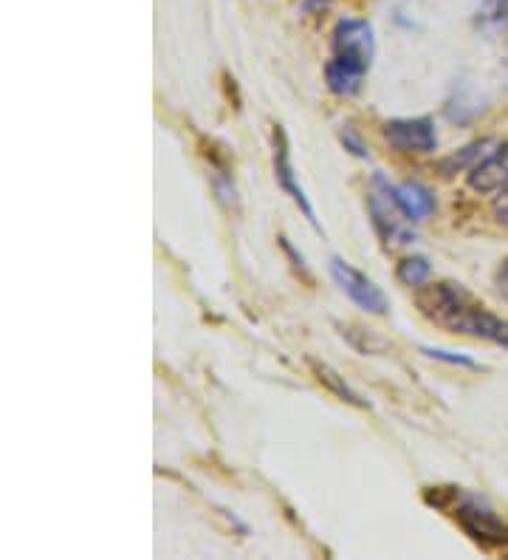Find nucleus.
I'll return each mask as SVG.
<instances>
[{
	"mask_svg": "<svg viewBox=\"0 0 508 560\" xmlns=\"http://www.w3.org/2000/svg\"><path fill=\"white\" fill-rule=\"evenodd\" d=\"M415 306L433 326L447 328L452 335H466L474 340L497 342L508 349V320L488 312L483 301H477L466 287L454 280H440V283H424L415 292Z\"/></svg>",
	"mask_w": 508,
	"mask_h": 560,
	"instance_id": "obj_1",
	"label": "nucleus"
},
{
	"mask_svg": "<svg viewBox=\"0 0 508 560\" xmlns=\"http://www.w3.org/2000/svg\"><path fill=\"white\" fill-rule=\"evenodd\" d=\"M376 60V37L367 21L345 18L333 28V57L326 66V82L331 94L356 96L362 80Z\"/></svg>",
	"mask_w": 508,
	"mask_h": 560,
	"instance_id": "obj_2",
	"label": "nucleus"
},
{
	"mask_svg": "<svg viewBox=\"0 0 508 560\" xmlns=\"http://www.w3.org/2000/svg\"><path fill=\"white\" fill-rule=\"evenodd\" d=\"M367 210H370L373 230L385 241L387 249L415 244L413 219L401 207L399 196H395V187L381 173L373 176V187L367 192Z\"/></svg>",
	"mask_w": 508,
	"mask_h": 560,
	"instance_id": "obj_3",
	"label": "nucleus"
},
{
	"mask_svg": "<svg viewBox=\"0 0 508 560\" xmlns=\"http://www.w3.org/2000/svg\"><path fill=\"white\" fill-rule=\"evenodd\" d=\"M447 513H452L454 524L461 526L463 533L483 549H506L508 547V524L500 518V515L486 506L483 501L472 499V495H461L454 504H449Z\"/></svg>",
	"mask_w": 508,
	"mask_h": 560,
	"instance_id": "obj_4",
	"label": "nucleus"
},
{
	"mask_svg": "<svg viewBox=\"0 0 508 560\" xmlns=\"http://www.w3.org/2000/svg\"><path fill=\"white\" fill-rule=\"evenodd\" d=\"M331 278L339 287V292L347 294L356 306L365 308L367 315L385 317L387 312H390V301H387L385 289H381L376 280L367 278L365 272L351 267L347 260L331 258Z\"/></svg>",
	"mask_w": 508,
	"mask_h": 560,
	"instance_id": "obj_5",
	"label": "nucleus"
},
{
	"mask_svg": "<svg viewBox=\"0 0 508 560\" xmlns=\"http://www.w3.org/2000/svg\"><path fill=\"white\" fill-rule=\"evenodd\" d=\"M387 144L399 153H410V156H424L438 148V130L429 117H404L390 119L381 128Z\"/></svg>",
	"mask_w": 508,
	"mask_h": 560,
	"instance_id": "obj_6",
	"label": "nucleus"
},
{
	"mask_svg": "<svg viewBox=\"0 0 508 560\" xmlns=\"http://www.w3.org/2000/svg\"><path fill=\"white\" fill-rule=\"evenodd\" d=\"M271 151H274V176H277V185L283 187L285 196H292V201L303 210L308 224H311L317 233H322V226H319L311 201H308L305 190L297 185V178H294L292 153H288V137H285L283 125H274V128H271Z\"/></svg>",
	"mask_w": 508,
	"mask_h": 560,
	"instance_id": "obj_7",
	"label": "nucleus"
},
{
	"mask_svg": "<svg viewBox=\"0 0 508 560\" xmlns=\"http://www.w3.org/2000/svg\"><path fill=\"white\" fill-rule=\"evenodd\" d=\"M466 185L474 192H500L508 185V142H503L495 153H488L486 159L474 164L466 176Z\"/></svg>",
	"mask_w": 508,
	"mask_h": 560,
	"instance_id": "obj_8",
	"label": "nucleus"
},
{
	"mask_svg": "<svg viewBox=\"0 0 508 560\" xmlns=\"http://www.w3.org/2000/svg\"><path fill=\"white\" fill-rule=\"evenodd\" d=\"M308 369L314 371V376H317V383L322 385V388H328L336 399H342V402L353 405V408H370V405L365 402V399L356 394V390L351 388V385L345 383V376L339 374V371H333L328 362H319L314 360V357H308Z\"/></svg>",
	"mask_w": 508,
	"mask_h": 560,
	"instance_id": "obj_9",
	"label": "nucleus"
},
{
	"mask_svg": "<svg viewBox=\"0 0 508 560\" xmlns=\"http://www.w3.org/2000/svg\"><path fill=\"white\" fill-rule=\"evenodd\" d=\"M395 196L413 221H427L435 212V196L421 182H404L395 187Z\"/></svg>",
	"mask_w": 508,
	"mask_h": 560,
	"instance_id": "obj_10",
	"label": "nucleus"
},
{
	"mask_svg": "<svg viewBox=\"0 0 508 560\" xmlns=\"http://www.w3.org/2000/svg\"><path fill=\"white\" fill-rule=\"evenodd\" d=\"M433 278V264L424 255H406L395 267V280L406 289H421Z\"/></svg>",
	"mask_w": 508,
	"mask_h": 560,
	"instance_id": "obj_11",
	"label": "nucleus"
},
{
	"mask_svg": "<svg viewBox=\"0 0 508 560\" xmlns=\"http://www.w3.org/2000/svg\"><path fill=\"white\" fill-rule=\"evenodd\" d=\"M486 148H492V142H488V139H483V142H474V144H469V148H463L461 153H454V156H449L447 162L440 164V167H444V171L447 173H458V171H472L474 167V159L477 156H483V151H486Z\"/></svg>",
	"mask_w": 508,
	"mask_h": 560,
	"instance_id": "obj_12",
	"label": "nucleus"
},
{
	"mask_svg": "<svg viewBox=\"0 0 508 560\" xmlns=\"http://www.w3.org/2000/svg\"><path fill=\"white\" fill-rule=\"evenodd\" d=\"M421 354H427L429 360H438V362H449V365H463V369L469 371H477L481 365L474 360H469V357L463 354H454V351H444V349H433V346H421Z\"/></svg>",
	"mask_w": 508,
	"mask_h": 560,
	"instance_id": "obj_13",
	"label": "nucleus"
},
{
	"mask_svg": "<svg viewBox=\"0 0 508 560\" xmlns=\"http://www.w3.org/2000/svg\"><path fill=\"white\" fill-rule=\"evenodd\" d=\"M277 241H280V246H283V253L294 260V269H297V272L303 275V278L308 280V283H311V275H308V267H305V258H303V255H297V249H294V246L288 244V238H285V235H280Z\"/></svg>",
	"mask_w": 508,
	"mask_h": 560,
	"instance_id": "obj_14",
	"label": "nucleus"
},
{
	"mask_svg": "<svg viewBox=\"0 0 508 560\" xmlns=\"http://www.w3.org/2000/svg\"><path fill=\"white\" fill-rule=\"evenodd\" d=\"M492 210H495V219L500 221V224H508V185L497 192V199H495V205H492Z\"/></svg>",
	"mask_w": 508,
	"mask_h": 560,
	"instance_id": "obj_15",
	"label": "nucleus"
},
{
	"mask_svg": "<svg viewBox=\"0 0 508 560\" xmlns=\"http://www.w3.org/2000/svg\"><path fill=\"white\" fill-rule=\"evenodd\" d=\"M342 142H345L347 148H351V153H356V156H359V159H367V156H370V153L365 151V144H362L359 139H356V137H351V130H347V128L342 130Z\"/></svg>",
	"mask_w": 508,
	"mask_h": 560,
	"instance_id": "obj_16",
	"label": "nucleus"
},
{
	"mask_svg": "<svg viewBox=\"0 0 508 560\" xmlns=\"http://www.w3.org/2000/svg\"><path fill=\"white\" fill-rule=\"evenodd\" d=\"M497 287H500L503 294H508V260L500 267V272H497Z\"/></svg>",
	"mask_w": 508,
	"mask_h": 560,
	"instance_id": "obj_17",
	"label": "nucleus"
},
{
	"mask_svg": "<svg viewBox=\"0 0 508 560\" xmlns=\"http://www.w3.org/2000/svg\"><path fill=\"white\" fill-rule=\"evenodd\" d=\"M303 3L308 9H326L328 3H331V0H303Z\"/></svg>",
	"mask_w": 508,
	"mask_h": 560,
	"instance_id": "obj_18",
	"label": "nucleus"
},
{
	"mask_svg": "<svg viewBox=\"0 0 508 560\" xmlns=\"http://www.w3.org/2000/svg\"><path fill=\"white\" fill-rule=\"evenodd\" d=\"M506 555H508V552H506Z\"/></svg>",
	"mask_w": 508,
	"mask_h": 560,
	"instance_id": "obj_19",
	"label": "nucleus"
}]
</instances>
